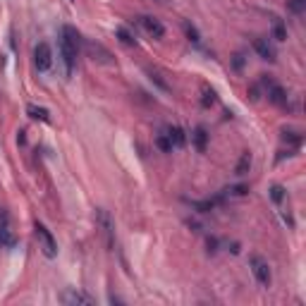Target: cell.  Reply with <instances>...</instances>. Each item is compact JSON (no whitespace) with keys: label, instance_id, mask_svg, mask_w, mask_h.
<instances>
[{"label":"cell","instance_id":"ac0fdd59","mask_svg":"<svg viewBox=\"0 0 306 306\" xmlns=\"http://www.w3.org/2000/svg\"><path fill=\"white\" fill-rule=\"evenodd\" d=\"M270 199H273V203H282V199H285V187L273 184L270 187Z\"/></svg>","mask_w":306,"mask_h":306},{"label":"cell","instance_id":"d4e9b609","mask_svg":"<svg viewBox=\"0 0 306 306\" xmlns=\"http://www.w3.org/2000/svg\"><path fill=\"white\" fill-rule=\"evenodd\" d=\"M206 244H208V254H215V246H218V242H215L213 237H208V242H206Z\"/></svg>","mask_w":306,"mask_h":306},{"label":"cell","instance_id":"484cf974","mask_svg":"<svg viewBox=\"0 0 306 306\" xmlns=\"http://www.w3.org/2000/svg\"><path fill=\"white\" fill-rule=\"evenodd\" d=\"M17 141H19V144H27V137H24V132H19V134H17Z\"/></svg>","mask_w":306,"mask_h":306},{"label":"cell","instance_id":"d6986e66","mask_svg":"<svg viewBox=\"0 0 306 306\" xmlns=\"http://www.w3.org/2000/svg\"><path fill=\"white\" fill-rule=\"evenodd\" d=\"M225 194L228 196H244V194H249V187L246 184H234V187L225 189Z\"/></svg>","mask_w":306,"mask_h":306},{"label":"cell","instance_id":"8992f818","mask_svg":"<svg viewBox=\"0 0 306 306\" xmlns=\"http://www.w3.org/2000/svg\"><path fill=\"white\" fill-rule=\"evenodd\" d=\"M60 302H62V304H72V306H76V304L91 306L93 304L91 297H86L84 292H76V290H65L60 294Z\"/></svg>","mask_w":306,"mask_h":306},{"label":"cell","instance_id":"4316f807","mask_svg":"<svg viewBox=\"0 0 306 306\" xmlns=\"http://www.w3.org/2000/svg\"><path fill=\"white\" fill-rule=\"evenodd\" d=\"M158 2H163V0H158Z\"/></svg>","mask_w":306,"mask_h":306},{"label":"cell","instance_id":"2e32d148","mask_svg":"<svg viewBox=\"0 0 306 306\" xmlns=\"http://www.w3.org/2000/svg\"><path fill=\"white\" fill-rule=\"evenodd\" d=\"M155 146L163 153H172V141H170L168 134H158V137H155Z\"/></svg>","mask_w":306,"mask_h":306},{"label":"cell","instance_id":"ba28073f","mask_svg":"<svg viewBox=\"0 0 306 306\" xmlns=\"http://www.w3.org/2000/svg\"><path fill=\"white\" fill-rule=\"evenodd\" d=\"M266 89H268V101H270V103H275V106H285V103H287V91H285L280 84H273V81H270Z\"/></svg>","mask_w":306,"mask_h":306},{"label":"cell","instance_id":"277c9868","mask_svg":"<svg viewBox=\"0 0 306 306\" xmlns=\"http://www.w3.org/2000/svg\"><path fill=\"white\" fill-rule=\"evenodd\" d=\"M249 266H251V273L259 280V285L268 287L270 285V268H268V261L261 259V256H251L249 259Z\"/></svg>","mask_w":306,"mask_h":306},{"label":"cell","instance_id":"30bf717a","mask_svg":"<svg viewBox=\"0 0 306 306\" xmlns=\"http://www.w3.org/2000/svg\"><path fill=\"white\" fill-rule=\"evenodd\" d=\"M165 134L170 137V141H172V149H182L184 144H187V132H184L182 127H168L165 129Z\"/></svg>","mask_w":306,"mask_h":306},{"label":"cell","instance_id":"cb8c5ba5","mask_svg":"<svg viewBox=\"0 0 306 306\" xmlns=\"http://www.w3.org/2000/svg\"><path fill=\"white\" fill-rule=\"evenodd\" d=\"M232 67H234V70H242V67H244V55H242V53H237V55H234Z\"/></svg>","mask_w":306,"mask_h":306},{"label":"cell","instance_id":"8fae6325","mask_svg":"<svg viewBox=\"0 0 306 306\" xmlns=\"http://www.w3.org/2000/svg\"><path fill=\"white\" fill-rule=\"evenodd\" d=\"M17 237L7 228H0V249H15Z\"/></svg>","mask_w":306,"mask_h":306},{"label":"cell","instance_id":"7a4b0ae2","mask_svg":"<svg viewBox=\"0 0 306 306\" xmlns=\"http://www.w3.org/2000/svg\"><path fill=\"white\" fill-rule=\"evenodd\" d=\"M34 230H36V237H38V244H41L43 256H46V259H55V256H58V242H55V237L50 234V230H48L43 223H38V220H36Z\"/></svg>","mask_w":306,"mask_h":306},{"label":"cell","instance_id":"4fadbf2b","mask_svg":"<svg viewBox=\"0 0 306 306\" xmlns=\"http://www.w3.org/2000/svg\"><path fill=\"white\" fill-rule=\"evenodd\" d=\"M273 38L275 41H285L287 38V27L280 17H273Z\"/></svg>","mask_w":306,"mask_h":306},{"label":"cell","instance_id":"603a6c76","mask_svg":"<svg viewBox=\"0 0 306 306\" xmlns=\"http://www.w3.org/2000/svg\"><path fill=\"white\" fill-rule=\"evenodd\" d=\"M201 103H203V108H211L215 103V91L213 89H203V101H201Z\"/></svg>","mask_w":306,"mask_h":306},{"label":"cell","instance_id":"5bb4252c","mask_svg":"<svg viewBox=\"0 0 306 306\" xmlns=\"http://www.w3.org/2000/svg\"><path fill=\"white\" fill-rule=\"evenodd\" d=\"M27 113H29V117H34V120H41V122H48V120H50V113H48L46 108L27 106Z\"/></svg>","mask_w":306,"mask_h":306},{"label":"cell","instance_id":"52a82bcc","mask_svg":"<svg viewBox=\"0 0 306 306\" xmlns=\"http://www.w3.org/2000/svg\"><path fill=\"white\" fill-rule=\"evenodd\" d=\"M254 50L259 53V58L268 62H275V48L268 43V38H254Z\"/></svg>","mask_w":306,"mask_h":306},{"label":"cell","instance_id":"e0dca14e","mask_svg":"<svg viewBox=\"0 0 306 306\" xmlns=\"http://www.w3.org/2000/svg\"><path fill=\"white\" fill-rule=\"evenodd\" d=\"M182 27H184V34H187V38H189L191 43H199L201 38H199V31H196V27H194V24H189V22H184Z\"/></svg>","mask_w":306,"mask_h":306},{"label":"cell","instance_id":"44dd1931","mask_svg":"<svg viewBox=\"0 0 306 306\" xmlns=\"http://www.w3.org/2000/svg\"><path fill=\"white\" fill-rule=\"evenodd\" d=\"M191 206H194V208H196L199 213H208V211H213L215 203H213V201H194Z\"/></svg>","mask_w":306,"mask_h":306},{"label":"cell","instance_id":"5b68a950","mask_svg":"<svg viewBox=\"0 0 306 306\" xmlns=\"http://www.w3.org/2000/svg\"><path fill=\"white\" fill-rule=\"evenodd\" d=\"M139 24H141V29L146 31L149 36H153V38H163V36H165V27H163L155 17L141 15L139 17Z\"/></svg>","mask_w":306,"mask_h":306},{"label":"cell","instance_id":"7402d4cb","mask_svg":"<svg viewBox=\"0 0 306 306\" xmlns=\"http://www.w3.org/2000/svg\"><path fill=\"white\" fill-rule=\"evenodd\" d=\"M282 139L285 141H290V144H294V146H302V134H297V132H282Z\"/></svg>","mask_w":306,"mask_h":306},{"label":"cell","instance_id":"6da1fadb","mask_svg":"<svg viewBox=\"0 0 306 306\" xmlns=\"http://www.w3.org/2000/svg\"><path fill=\"white\" fill-rule=\"evenodd\" d=\"M79 48H81V34H79L75 27L65 24V27L60 29V58H62L65 75L67 76H72V72H75Z\"/></svg>","mask_w":306,"mask_h":306},{"label":"cell","instance_id":"3957f363","mask_svg":"<svg viewBox=\"0 0 306 306\" xmlns=\"http://www.w3.org/2000/svg\"><path fill=\"white\" fill-rule=\"evenodd\" d=\"M34 65H36L38 72H48L53 67V50L46 41L36 43V48H34Z\"/></svg>","mask_w":306,"mask_h":306},{"label":"cell","instance_id":"ffe728a7","mask_svg":"<svg viewBox=\"0 0 306 306\" xmlns=\"http://www.w3.org/2000/svg\"><path fill=\"white\" fill-rule=\"evenodd\" d=\"M306 7V0H287V10L294 12V15H302Z\"/></svg>","mask_w":306,"mask_h":306},{"label":"cell","instance_id":"9c48e42d","mask_svg":"<svg viewBox=\"0 0 306 306\" xmlns=\"http://www.w3.org/2000/svg\"><path fill=\"white\" fill-rule=\"evenodd\" d=\"M191 139H194V149L199 153H206V149H208V129H206L203 124H199V127L194 129Z\"/></svg>","mask_w":306,"mask_h":306},{"label":"cell","instance_id":"7c38bea8","mask_svg":"<svg viewBox=\"0 0 306 306\" xmlns=\"http://www.w3.org/2000/svg\"><path fill=\"white\" fill-rule=\"evenodd\" d=\"M249 168H251V153L244 151L242 158H239V163H237V168H234V175L237 177H244L246 172H249Z\"/></svg>","mask_w":306,"mask_h":306},{"label":"cell","instance_id":"9a60e30c","mask_svg":"<svg viewBox=\"0 0 306 306\" xmlns=\"http://www.w3.org/2000/svg\"><path fill=\"white\" fill-rule=\"evenodd\" d=\"M115 36L122 41L124 46H137V38H134V36H132V34H129L127 29H124V27H117V29H115Z\"/></svg>","mask_w":306,"mask_h":306}]
</instances>
